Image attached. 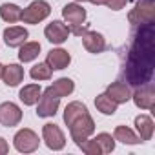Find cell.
<instances>
[{
  "label": "cell",
  "instance_id": "cell-9",
  "mask_svg": "<svg viewBox=\"0 0 155 155\" xmlns=\"http://www.w3.org/2000/svg\"><path fill=\"white\" fill-rule=\"evenodd\" d=\"M22 120V111L15 102H4L0 104V124L13 128Z\"/></svg>",
  "mask_w": 155,
  "mask_h": 155
},
{
  "label": "cell",
  "instance_id": "cell-20",
  "mask_svg": "<svg viewBox=\"0 0 155 155\" xmlns=\"http://www.w3.org/2000/svg\"><path fill=\"white\" fill-rule=\"evenodd\" d=\"M113 139L115 140H120L124 144H139V142H142L140 137H137L128 126H117L115 131H113Z\"/></svg>",
  "mask_w": 155,
  "mask_h": 155
},
{
  "label": "cell",
  "instance_id": "cell-27",
  "mask_svg": "<svg viewBox=\"0 0 155 155\" xmlns=\"http://www.w3.org/2000/svg\"><path fill=\"white\" fill-rule=\"evenodd\" d=\"M128 2H130V0H108L106 6H108L110 9H113V11H119V9H122Z\"/></svg>",
  "mask_w": 155,
  "mask_h": 155
},
{
  "label": "cell",
  "instance_id": "cell-8",
  "mask_svg": "<svg viewBox=\"0 0 155 155\" xmlns=\"http://www.w3.org/2000/svg\"><path fill=\"white\" fill-rule=\"evenodd\" d=\"M42 137H44V140H46V146H48L49 150H53V151H58V150H62V148L66 146V137H64L62 130H60L57 124H51V122L44 124V128H42Z\"/></svg>",
  "mask_w": 155,
  "mask_h": 155
},
{
  "label": "cell",
  "instance_id": "cell-24",
  "mask_svg": "<svg viewBox=\"0 0 155 155\" xmlns=\"http://www.w3.org/2000/svg\"><path fill=\"white\" fill-rule=\"evenodd\" d=\"M51 73H53V69L48 66V62H38L29 71V75H31L33 81H49L51 79Z\"/></svg>",
  "mask_w": 155,
  "mask_h": 155
},
{
  "label": "cell",
  "instance_id": "cell-7",
  "mask_svg": "<svg viewBox=\"0 0 155 155\" xmlns=\"http://www.w3.org/2000/svg\"><path fill=\"white\" fill-rule=\"evenodd\" d=\"M38 106H37V115L38 117H53L58 110V104H60V99L48 88L44 93H40L38 97Z\"/></svg>",
  "mask_w": 155,
  "mask_h": 155
},
{
  "label": "cell",
  "instance_id": "cell-16",
  "mask_svg": "<svg viewBox=\"0 0 155 155\" xmlns=\"http://www.w3.org/2000/svg\"><path fill=\"white\" fill-rule=\"evenodd\" d=\"M2 79L8 86H18L24 79V69L18 66V64H9V66H4V71H2Z\"/></svg>",
  "mask_w": 155,
  "mask_h": 155
},
{
  "label": "cell",
  "instance_id": "cell-17",
  "mask_svg": "<svg viewBox=\"0 0 155 155\" xmlns=\"http://www.w3.org/2000/svg\"><path fill=\"white\" fill-rule=\"evenodd\" d=\"M135 128L139 131V137L140 140H150L151 135H153V120L148 117V115H139L135 117Z\"/></svg>",
  "mask_w": 155,
  "mask_h": 155
},
{
  "label": "cell",
  "instance_id": "cell-15",
  "mask_svg": "<svg viewBox=\"0 0 155 155\" xmlns=\"http://www.w3.org/2000/svg\"><path fill=\"white\" fill-rule=\"evenodd\" d=\"M111 101H115L117 104H122V102H128L131 99V91L130 88L126 86V82H113L111 86H108V91Z\"/></svg>",
  "mask_w": 155,
  "mask_h": 155
},
{
  "label": "cell",
  "instance_id": "cell-10",
  "mask_svg": "<svg viewBox=\"0 0 155 155\" xmlns=\"http://www.w3.org/2000/svg\"><path fill=\"white\" fill-rule=\"evenodd\" d=\"M44 35L46 38L51 42V44H62L68 40V35H69V28L60 22V20H53L51 24H48V28L44 29Z\"/></svg>",
  "mask_w": 155,
  "mask_h": 155
},
{
  "label": "cell",
  "instance_id": "cell-4",
  "mask_svg": "<svg viewBox=\"0 0 155 155\" xmlns=\"http://www.w3.org/2000/svg\"><path fill=\"white\" fill-rule=\"evenodd\" d=\"M128 20L133 26L153 24V20H155V4H153V0H140V2L130 11Z\"/></svg>",
  "mask_w": 155,
  "mask_h": 155
},
{
  "label": "cell",
  "instance_id": "cell-11",
  "mask_svg": "<svg viewBox=\"0 0 155 155\" xmlns=\"http://www.w3.org/2000/svg\"><path fill=\"white\" fill-rule=\"evenodd\" d=\"M29 33L26 28H20V26H11L8 29H4V40L9 48H20L26 40H28Z\"/></svg>",
  "mask_w": 155,
  "mask_h": 155
},
{
  "label": "cell",
  "instance_id": "cell-5",
  "mask_svg": "<svg viewBox=\"0 0 155 155\" xmlns=\"http://www.w3.org/2000/svg\"><path fill=\"white\" fill-rule=\"evenodd\" d=\"M51 13V8L48 2H44V0H35V2H31L20 15V20L24 24H38L42 22L44 18H48Z\"/></svg>",
  "mask_w": 155,
  "mask_h": 155
},
{
  "label": "cell",
  "instance_id": "cell-14",
  "mask_svg": "<svg viewBox=\"0 0 155 155\" xmlns=\"http://www.w3.org/2000/svg\"><path fill=\"white\" fill-rule=\"evenodd\" d=\"M46 62H48V66H49L51 69H64V68L69 66L71 57H69V53H68L66 49H51V51L48 53Z\"/></svg>",
  "mask_w": 155,
  "mask_h": 155
},
{
  "label": "cell",
  "instance_id": "cell-31",
  "mask_svg": "<svg viewBox=\"0 0 155 155\" xmlns=\"http://www.w3.org/2000/svg\"><path fill=\"white\" fill-rule=\"evenodd\" d=\"M77 2H84V0H77Z\"/></svg>",
  "mask_w": 155,
  "mask_h": 155
},
{
  "label": "cell",
  "instance_id": "cell-29",
  "mask_svg": "<svg viewBox=\"0 0 155 155\" xmlns=\"http://www.w3.org/2000/svg\"><path fill=\"white\" fill-rule=\"evenodd\" d=\"M90 2H91V4H97V6H102V4L108 2V0H90Z\"/></svg>",
  "mask_w": 155,
  "mask_h": 155
},
{
  "label": "cell",
  "instance_id": "cell-1",
  "mask_svg": "<svg viewBox=\"0 0 155 155\" xmlns=\"http://www.w3.org/2000/svg\"><path fill=\"white\" fill-rule=\"evenodd\" d=\"M153 24L140 26L133 37V46L128 53L124 77L131 86L148 84L153 73Z\"/></svg>",
  "mask_w": 155,
  "mask_h": 155
},
{
  "label": "cell",
  "instance_id": "cell-26",
  "mask_svg": "<svg viewBox=\"0 0 155 155\" xmlns=\"http://www.w3.org/2000/svg\"><path fill=\"white\" fill-rule=\"evenodd\" d=\"M79 148H81L82 151H86L88 155H99V153H102L95 139H91V140H90V139H86V140H82V142L79 144Z\"/></svg>",
  "mask_w": 155,
  "mask_h": 155
},
{
  "label": "cell",
  "instance_id": "cell-25",
  "mask_svg": "<svg viewBox=\"0 0 155 155\" xmlns=\"http://www.w3.org/2000/svg\"><path fill=\"white\" fill-rule=\"evenodd\" d=\"M95 140H97V144H99L102 153H111L115 150V139L110 133H99L95 137Z\"/></svg>",
  "mask_w": 155,
  "mask_h": 155
},
{
  "label": "cell",
  "instance_id": "cell-18",
  "mask_svg": "<svg viewBox=\"0 0 155 155\" xmlns=\"http://www.w3.org/2000/svg\"><path fill=\"white\" fill-rule=\"evenodd\" d=\"M40 93H42L40 84H28V86H24V88L20 90L18 97H20V101H22L26 106H33V104H37Z\"/></svg>",
  "mask_w": 155,
  "mask_h": 155
},
{
  "label": "cell",
  "instance_id": "cell-12",
  "mask_svg": "<svg viewBox=\"0 0 155 155\" xmlns=\"http://www.w3.org/2000/svg\"><path fill=\"white\" fill-rule=\"evenodd\" d=\"M82 44H84V48H86L90 53H101V51H104V48H106L104 37H102L101 33H97V31H86V33L82 35Z\"/></svg>",
  "mask_w": 155,
  "mask_h": 155
},
{
  "label": "cell",
  "instance_id": "cell-23",
  "mask_svg": "<svg viewBox=\"0 0 155 155\" xmlns=\"http://www.w3.org/2000/svg\"><path fill=\"white\" fill-rule=\"evenodd\" d=\"M20 15H22V9L15 4H4L0 8V17L9 24H15L17 20H20Z\"/></svg>",
  "mask_w": 155,
  "mask_h": 155
},
{
  "label": "cell",
  "instance_id": "cell-3",
  "mask_svg": "<svg viewBox=\"0 0 155 155\" xmlns=\"http://www.w3.org/2000/svg\"><path fill=\"white\" fill-rule=\"evenodd\" d=\"M62 17L64 20L68 22V26H71V33L77 35V37H82L88 28L82 26L84 20H86V9L79 4H66L64 9H62Z\"/></svg>",
  "mask_w": 155,
  "mask_h": 155
},
{
  "label": "cell",
  "instance_id": "cell-13",
  "mask_svg": "<svg viewBox=\"0 0 155 155\" xmlns=\"http://www.w3.org/2000/svg\"><path fill=\"white\" fill-rule=\"evenodd\" d=\"M131 99H133V102H135L137 108H140V110H151L153 102H155V91H153L151 86H146V88L137 90Z\"/></svg>",
  "mask_w": 155,
  "mask_h": 155
},
{
  "label": "cell",
  "instance_id": "cell-22",
  "mask_svg": "<svg viewBox=\"0 0 155 155\" xmlns=\"http://www.w3.org/2000/svg\"><path fill=\"white\" fill-rule=\"evenodd\" d=\"M95 106H97V110H99L101 113H104V115H113V113L117 111V106H119V104H117L115 101H111L108 93H102V95H99V97L95 99Z\"/></svg>",
  "mask_w": 155,
  "mask_h": 155
},
{
  "label": "cell",
  "instance_id": "cell-21",
  "mask_svg": "<svg viewBox=\"0 0 155 155\" xmlns=\"http://www.w3.org/2000/svg\"><path fill=\"white\" fill-rule=\"evenodd\" d=\"M49 90L58 97V99H62V97H68L69 93H73V90H75V84H73V81L71 79H58L57 82H53V86H49Z\"/></svg>",
  "mask_w": 155,
  "mask_h": 155
},
{
  "label": "cell",
  "instance_id": "cell-30",
  "mask_svg": "<svg viewBox=\"0 0 155 155\" xmlns=\"http://www.w3.org/2000/svg\"><path fill=\"white\" fill-rule=\"evenodd\" d=\"M2 71H4V66L0 64V79H2Z\"/></svg>",
  "mask_w": 155,
  "mask_h": 155
},
{
  "label": "cell",
  "instance_id": "cell-28",
  "mask_svg": "<svg viewBox=\"0 0 155 155\" xmlns=\"http://www.w3.org/2000/svg\"><path fill=\"white\" fill-rule=\"evenodd\" d=\"M8 151H9V144L6 142V139L0 137V155H6Z\"/></svg>",
  "mask_w": 155,
  "mask_h": 155
},
{
  "label": "cell",
  "instance_id": "cell-2",
  "mask_svg": "<svg viewBox=\"0 0 155 155\" xmlns=\"http://www.w3.org/2000/svg\"><path fill=\"white\" fill-rule=\"evenodd\" d=\"M64 122L69 126L71 139L79 146L82 140H86L95 131V122L88 113V108L81 102H71L66 106L64 111Z\"/></svg>",
  "mask_w": 155,
  "mask_h": 155
},
{
  "label": "cell",
  "instance_id": "cell-6",
  "mask_svg": "<svg viewBox=\"0 0 155 155\" xmlns=\"http://www.w3.org/2000/svg\"><path fill=\"white\" fill-rule=\"evenodd\" d=\"M13 142H15V148H17L18 151H22V153H31V151H35V150L38 148V144H40L38 135H37L33 130H29V128L20 130V131L15 135Z\"/></svg>",
  "mask_w": 155,
  "mask_h": 155
},
{
  "label": "cell",
  "instance_id": "cell-19",
  "mask_svg": "<svg viewBox=\"0 0 155 155\" xmlns=\"http://www.w3.org/2000/svg\"><path fill=\"white\" fill-rule=\"evenodd\" d=\"M38 53H40V44L38 42H24L20 46L18 58H20V62H31L38 57Z\"/></svg>",
  "mask_w": 155,
  "mask_h": 155
}]
</instances>
